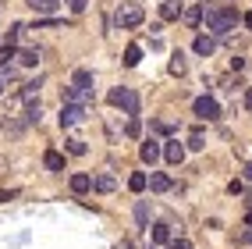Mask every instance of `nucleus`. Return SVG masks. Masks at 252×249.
Returning <instances> with one entry per match:
<instances>
[{
    "instance_id": "nucleus-1",
    "label": "nucleus",
    "mask_w": 252,
    "mask_h": 249,
    "mask_svg": "<svg viewBox=\"0 0 252 249\" xmlns=\"http://www.w3.org/2000/svg\"><path fill=\"white\" fill-rule=\"evenodd\" d=\"M242 22V14L234 7H206V25L217 36H231V29Z\"/></svg>"
},
{
    "instance_id": "nucleus-2",
    "label": "nucleus",
    "mask_w": 252,
    "mask_h": 249,
    "mask_svg": "<svg viewBox=\"0 0 252 249\" xmlns=\"http://www.w3.org/2000/svg\"><path fill=\"white\" fill-rule=\"evenodd\" d=\"M142 18H146V11H142V4H135V0H125V4L117 7V14H114L117 29H139Z\"/></svg>"
},
{
    "instance_id": "nucleus-3",
    "label": "nucleus",
    "mask_w": 252,
    "mask_h": 249,
    "mask_svg": "<svg viewBox=\"0 0 252 249\" xmlns=\"http://www.w3.org/2000/svg\"><path fill=\"white\" fill-rule=\"evenodd\" d=\"M110 104L114 107H121V110H128V114H139V93L135 89H125V86H117V89H110Z\"/></svg>"
},
{
    "instance_id": "nucleus-4",
    "label": "nucleus",
    "mask_w": 252,
    "mask_h": 249,
    "mask_svg": "<svg viewBox=\"0 0 252 249\" xmlns=\"http://www.w3.org/2000/svg\"><path fill=\"white\" fill-rule=\"evenodd\" d=\"M93 114V107H82V104H64L61 107V128H75V125H82Z\"/></svg>"
},
{
    "instance_id": "nucleus-5",
    "label": "nucleus",
    "mask_w": 252,
    "mask_h": 249,
    "mask_svg": "<svg viewBox=\"0 0 252 249\" xmlns=\"http://www.w3.org/2000/svg\"><path fill=\"white\" fill-rule=\"evenodd\" d=\"M64 104L93 107V104H96V93H93V89H82V86H64Z\"/></svg>"
},
{
    "instance_id": "nucleus-6",
    "label": "nucleus",
    "mask_w": 252,
    "mask_h": 249,
    "mask_svg": "<svg viewBox=\"0 0 252 249\" xmlns=\"http://www.w3.org/2000/svg\"><path fill=\"white\" fill-rule=\"evenodd\" d=\"M195 118H203V121H217V118H220V107H217L213 96H199L195 100Z\"/></svg>"
},
{
    "instance_id": "nucleus-7",
    "label": "nucleus",
    "mask_w": 252,
    "mask_h": 249,
    "mask_svg": "<svg viewBox=\"0 0 252 249\" xmlns=\"http://www.w3.org/2000/svg\"><path fill=\"white\" fill-rule=\"evenodd\" d=\"M160 153H163V149H160V142H157V139H149V142H142V149H139V157H142V164H149V168H153V164L160 160Z\"/></svg>"
},
{
    "instance_id": "nucleus-8",
    "label": "nucleus",
    "mask_w": 252,
    "mask_h": 249,
    "mask_svg": "<svg viewBox=\"0 0 252 249\" xmlns=\"http://www.w3.org/2000/svg\"><path fill=\"white\" fill-rule=\"evenodd\" d=\"M93 189L107 196V192H114V189H117V181H114V175H110V171H99V175L93 178Z\"/></svg>"
},
{
    "instance_id": "nucleus-9",
    "label": "nucleus",
    "mask_w": 252,
    "mask_h": 249,
    "mask_svg": "<svg viewBox=\"0 0 252 249\" xmlns=\"http://www.w3.org/2000/svg\"><path fill=\"white\" fill-rule=\"evenodd\" d=\"M163 157H167L171 168H178V164L185 160V146H181V142H167V146H163Z\"/></svg>"
},
{
    "instance_id": "nucleus-10",
    "label": "nucleus",
    "mask_w": 252,
    "mask_h": 249,
    "mask_svg": "<svg viewBox=\"0 0 252 249\" xmlns=\"http://www.w3.org/2000/svg\"><path fill=\"white\" fill-rule=\"evenodd\" d=\"M160 14H163V22L181 18V0H160Z\"/></svg>"
},
{
    "instance_id": "nucleus-11",
    "label": "nucleus",
    "mask_w": 252,
    "mask_h": 249,
    "mask_svg": "<svg viewBox=\"0 0 252 249\" xmlns=\"http://www.w3.org/2000/svg\"><path fill=\"white\" fill-rule=\"evenodd\" d=\"M146 185L153 189V192H167V189H171V178H167L163 171H153V175L146 178Z\"/></svg>"
},
{
    "instance_id": "nucleus-12",
    "label": "nucleus",
    "mask_w": 252,
    "mask_h": 249,
    "mask_svg": "<svg viewBox=\"0 0 252 249\" xmlns=\"http://www.w3.org/2000/svg\"><path fill=\"white\" fill-rule=\"evenodd\" d=\"M192 50H195V54H199V57H210V54H213V50H217V43H213L210 36H195V43H192Z\"/></svg>"
},
{
    "instance_id": "nucleus-13",
    "label": "nucleus",
    "mask_w": 252,
    "mask_h": 249,
    "mask_svg": "<svg viewBox=\"0 0 252 249\" xmlns=\"http://www.w3.org/2000/svg\"><path fill=\"white\" fill-rule=\"evenodd\" d=\"M29 7L36 11V14H54L61 7V0H29Z\"/></svg>"
},
{
    "instance_id": "nucleus-14",
    "label": "nucleus",
    "mask_w": 252,
    "mask_h": 249,
    "mask_svg": "<svg viewBox=\"0 0 252 249\" xmlns=\"http://www.w3.org/2000/svg\"><path fill=\"white\" fill-rule=\"evenodd\" d=\"M43 164H46V171H64V153H57V149H46Z\"/></svg>"
},
{
    "instance_id": "nucleus-15",
    "label": "nucleus",
    "mask_w": 252,
    "mask_h": 249,
    "mask_svg": "<svg viewBox=\"0 0 252 249\" xmlns=\"http://www.w3.org/2000/svg\"><path fill=\"white\" fill-rule=\"evenodd\" d=\"M89 189H93V178L89 175H71V192L82 196V192H89Z\"/></svg>"
},
{
    "instance_id": "nucleus-16",
    "label": "nucleus",
    "mask_w": 252,
    "mask_h": 249,
    "mask_svg": "<svg viewBox=\"0 0 252 249\" xmlns=\"http://www.w3.org/2000/svg\"><path fill=\"white\" fill-rule=\"evenodd\" d=\"M139 61H142V46H139V43H131V46L125 50V68H135Z\"/></svg>"
},
{
    "instance_id": "nucleus-17",
    "label": "nucleus",
    "mask_w": 252,
    "mask_h": 249,
    "mask_svg": "<svg viewBox=\"0 0 252 249\" xmlns=\"http://www.w3.org/2000/svg\"><path fill=\"white\" fill-rule=\"evenodd\" d=\"M14 61L25 64V68H32V64H39V50H36V46H29V50H22V54L14 57Z\"/></svg>"
},
{
    "instance_id": "nucleus-18",
    "label": "nucleus",
    "mask_w": 252,
    "mask_h": 249,
    "mask_svg": "<svg viewBox=\"0 0 252 249\" xmlns=\"http://www.w3.org/2000/svg\"><path fill=\"white\" fill-rule=\"evenodd\" d=\"M71 86H82V89H93V71H86V68H78V71L71 75Z\"/></svg>"
},
{
    "instance_id": "nucleus-19",
    "label": "nucleus",
    "mask_w": 252,
    "mask_h": 249,
    "mask_svg": "<svg viewBox=\"0 0 252 249\" xmlns=\"http://www.w3.org/2000/svg\"><path fill=\"white\" fill-rule=\"evenodd\" d=\"M167 71H171V75H185V71H189V64H185V54H181V50H178V54L171 57V64H167Z\"/></svg>"
},
{
    "instance_id": "nucleus-20",
    "label": "nucleus",
    "mask_w": 252,
    "mask_h": 249,
    "mask_svg": "<svg viewBox=\"0 0 252 249\" xmlns=\"http://www.w3.org/2000/svg\"><path fill=\"white\" fill-rule=\"evenodd\" d=\"M14 57H18V50H14L11 43H4V46H0V68H11V64H14Z\"/></svg>"
},
{
    "instance_id": "nucleus-21",
    "label": "nucleus",
    "mask_w": 252,
    "mask_h": 249,
    "mask_svg": "<svg viewBox=\"0 0 252 249\" xmlns=\"http://www.w3.org/2000/svg\"><path fill=\"white\" fill-rule=\"evenodd\" d=\"M153 242H157V246L171 242V224H153Z\"/></svg>"
},
{
    "instance_id": "nucleus-22",
    "label": "nucleus",
    "mask_w": 252,
    "mask_h": 249,
    "mask_svg": "<svg viewBox=\"0 0 252 249\" xmlns=\"http://www.w3.org/2000/svg\"><path fill=\"white\" fill-rule=\"evenodd\" d=\"M181 18H185V25H199V22H203V7H189V11H181Z\"/></svg>"
},
{
    "instance_id": "nucleus-23",
    "label": "nucleus",
    "mask_w": 252,
    "mask_h": 249,
    "mask_svg": "<svg viewBox=\"0 0 252 249\" xmlns=\"http://www.w3.org/2000/svg\"><path fill=\"white\" fill-rule=\"evenodd\" d=\"M39 86H43L39 78H36V82H25V89H22V100H25V104H32V100L39 96Z\"/></svg>"
},
{
    "instance_id": "nucleus-24",
    "label": "nucleus",
    "mask_w": 252,
    "mask_h": 249,
    "mask_svg": "<svg viewBox=\"0 0 252 249\" xmlns=\"http://www.w3.org/2000/svg\"><path fill=\"white\" fill-rule=\"evenodd\" d=\"M125 136H128V139H139V136H142V121L135 118V114H131V121L125 125Z\"/></svg>"
},
{
    "instance_id": "nucleus-25",
    "label": "nucleus",
    "mask_w": 252,
    "mask_h": 249,
    "mask_svg": "<svg viewBox=\"0 0 252 249\" xmlns=\"http://www.w3.org/2000/svg\"><path fill=\"white\" fill-rule=\"evenodd\" d=\"M135 221L146 228L149 224V203H146V199H139V203H135Z\"/></svg>"
},
{
    "instance_id": "nucleus-26",
    "label": "nucleus",
    "mask_w": 252,
    "mask_h": 249,
    "mask_svg": "<svg viewBox=\"0 0 252 249\" xmlns=\"http://www.w3.org/2000/svg\"><path fill=\"white\" fill-rule=\"evenodd\" d=\"M128 189H131V192H142V189H146V175H142V171H135V175L128 178Z\"/></svg>"
},
{
    "instance_id": "nucleus-27",
    "label": "nucleus",
    "mask_w": 252,
    "mask_h": 249,
    "mask_svg": "<svg viewBox=\"0 0 252 249\" xmlns=\"http://www.w3.org/2000/svg\"><path fill=\"white\" fill-rule=\"evenodd\" d=\"M39 118H43L39 104H29V110H25V121H29V125H39Z\"/></svg>"
},
{
    "instance_id": "nucleus-28",
    "label": "nucleus",
    "mask_w": 252,
    "mask_h": 249,
    "mask_svg": "<svg viewBox=\"0 0 252 249\" xmlns=\"http://www.w3.org/2000/svg\"><path fill=\"white\" fill-rule=\"evenodd\" d=\"M22 32H25V25H22V22H14V25L7 29V43L14 46V43H18V39H22Z\"/></svg>"
},
{
    "instance_id": "nucleus-29",
    "label": "nucleus",
    "mask_w": 252,
    "mask_h": 249,
    "mask_svg": "<svg viewBox=\"0 0 252 249\" xmlns=\"http://www.w3.org/2000/svg\"><path fill=\"white\" fill-rule=\"evenodd\" d=\"M189 149H206V139H203V132H192V136H189Z\"/></svg>"
},
{
    "instance_id": "nucleus-30",
    "label": "nucleus",
    "mask_w": 252,
    "mask_h": 249,
    "mask_svg": "<svg viewBox=\"0 0 252 249\" xmlns=\"http://www.w3.org/2000/svg\"><path fill=\"white\" fill-rule=\"evenodd\" d=\"M68 153L82 157V153H86V142H82V139H71V142H68Z\"/></svg>"
},
{
    "instance_id": "nucleus-31",
    "label": "nucleus",
    "mask_w": 252,
    "mask_h": 249,
    "mask_svg": "<svg viewBox=\"0 0 252 249\" xmlns=\"http://www.w3.org/2000/svg\"><path fill=\"white\" fill-rule=\"evenodd\" d=\"M153 128L160 132V136H171V132H174V125H171V121H153Z\"/></svg>"
},
{
    "instance_id": "nucleus-32",
    "label": "nucleus",
    "mask_w": 252,
    "mask_h": 249,
    "mask_svg": "<svg viewBox=\"0 0 252 249\" xmlns=\"http://www.w3.org/2000/svg\"><path fill=\"white\" fill-rule=\"evenodd\" d=\"M68 7H71L75 14H82V11H86V7H89V0H68Z\"/></svg>"
},
{
    "instance_id": "nucleus-33",
    "label": "nucleus",
    "mask_w": 252,
    "mask_h": 249,
    "mask_svg": "<svg viewBox=\"0 0 252 249\" xmlns=\"http://www.w3.org/2000/svg\"><path fill=\"white\" fill-rule=\"evenodd\" d=\"M171 249H192V242H189V239H174V246H171Z\"/></svg>"
},
{
    "instance_id": "nucleus-34",
    "label": "nucleus",
    "mask_w": 252,
    "mask_h": 249,
    "mask_svg": "<svg viewBox=\"0 0 252 249\" xmlns=\"http://www.w3.org/2000/svg\"><path fill=\"white\" fill-rule=\"evenodd\" d=\"M245 107H249V110H252V89H249V93H245Z\"/></svg>"
},
{
    "instance_id": "nucleus-35",
    "label": "nucleus",
    "mask_w": 252,
    "mask_h": 249,
    "mask_svg": "<svg viewBox=\"0 0 252 249\" xmlns=\"http://www.w3.org/2000/svg\"><path fill=\"white\" fill-rule=\"evenodd\" d=\"M7 199H11V192H4V189H0V203H7Z\"/></svg>"
},
{
    "instance_id": "nucleus-36",
    "label": "nucleus",
    "mask_w": 252,
    "mask_h": 249,
    "mask_svg": "<svg viewBox=\"0 0 252 249\" xmlns=\"http://www.w3.org/2000/svg\"><path fill=\"white\" fill-rule=\"evenodd\" d=\"M242 22H245V25H249V29H252V11H249V14H245V18H242Z\"/></svg>"
},
{
    "instance_id": "nucleus-37",
    "label": "nucleus",
    "mask_w": 252,
    "mask_h": 249,
    "mask_svg": "<svg viewBox=\"0 0 252 249\" xmlns=\"http://www.w3.org/2000/svg\"><path fill=\"white\" fill-rule=\"evenodd\" d=\"M242 242H249V246H252V231H245V235H242Z\"/></svg>"
},
{
    "instance_id": "nucleus-38",
    "label": "nucleus",
    "mask_w": 252,
    "mask_h": 249,
    "mask_svg": "<svg viewBox=\"0 0 252 249\" xmlns=\"http://www.w3.org/2000/svg\"><path fill=\"white\" fill-rule=\"evenodd\" d=\"M245 178H249V181H252V164H245Z\"/></svg>"
},
{
    "instance_id": "nucleus-39",
    "label": "nucleus",
    "mask_w": 252,
    "mask_h": 249,
    "mask_svg": "<svg viewBox=\"0 0 252 249\" xmlns=\"http://www.w3.org/2000/svg\"><path fill=\"white\" fill-rule=\"evenodd\" d=\"M4 86H7V82H4V78H0V93H4Z\"/></svg>"
},
{
    "instance_id": "nucleus-40",
    "label": "nucleus",
    "mask_w": 252,
    "mask_h": 249,
    "mask_svg": "<svg viewBox=\"0 0 252 249\" xmlns=\"http://www.w3.org/2000/svg\"><path fill=\"white\" fill-rule=\"evenodd\" d=\"M149 249H160V246H149Z\"/></svg>"
}]
</instances>
